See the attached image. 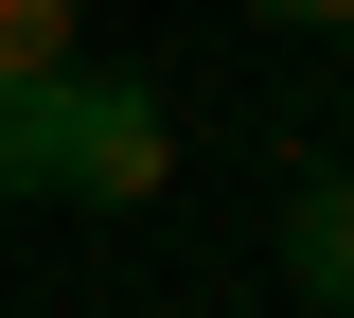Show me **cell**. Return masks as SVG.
I'll return each instance as SVG.
<instances>
[{
    "instance_id": "5",
    "label": "cell",
    "mask_w": 354,
    "mask_h": 318,
    "mask_svg": "<svg viewBox=\"0 0 354 318\" xmlns=\"http://www.w3.org/2000/svg\"><path fill=\"white\" fill-rule=\"evenodd\" d=\"M248 18H354V0H248Z\"/></svg>"
},
{
    "instance_id": "4",
    "label": "cell",
    "mask_w": 354,
    "mask_h": 318,
    "mask_svg": "<svg viewBox=\"0 0 354 318\" xmlns=\"http://www.w3.org/2000/svg\"><path fill=\"white\" fill-rule=\"evenodd\" d=\"M71 53V0H0V71H53Z\"/></svg>"
},
{
    "instance_id": "1",
    "label": "cell",
    "mask_w": 354,
    "mask_h": 318,
    "mask_svg": "<svg viewBox=\"0 0 354 318\" xmlns=\"http://www.w3.org/2000/svg\"><path fill=\"white\" fill-rule=\"evenodd\" d=\"M160 159H177L160 89H142V71H71V53H53V195L142 212V195H160Z\"/></svg>"
},
{
    "instance_id": "2",
    "label": "cell",
    "mask_w": 354,
    "mask_h": 318,
    "mask_svg": "<svg viewBox=\"0 0 354 318\" xmlns=\"http://www.w3.org/2000/svg\"><path fill=\"white\" fill-rule=\"evenodd\" d=\"M283 266H301V301L354 318V177H301V212H283Z\"/></svg>"
},
{
    "instance_id": "3",
    "label": "cell",
    "mask_w": 354,
    "mask_h": 318,
    "mask_svg": "<svg viewBox=\"0 0 354 318\" xmlns=\"http://www.w3.org/2000/svg\"><path fill=\"white\" fill-rule=\"evenodd\" d=\"M0 195H53V71H0Z\"/></svg>"
}]
</instances>
